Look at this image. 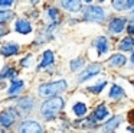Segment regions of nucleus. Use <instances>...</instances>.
I'll use <instances>...</instances> for the list:
<instances>
[{
  "mask_svg": "<svg viewBox=\"0 0 134 133\" xmlns=\"http://www.w3.org/2000/svg\"><path fill=\"white\" fill-rule=\"evenodd\" d=\"M82 64H84V62H82V59H75V61L71 62V68H72V69H78Z\"/></svg>",
  "mask_w": 134,
  "mask_h": 133,
  "instance_id": "obj_25",
  "label": "nucleus"
},
{
  "mask_svg": "<svg viewBox=\"0 0 134 133\" xmlns=\"http://www.w3.org/2000/svg\"><path fill=\"white\" fill-rule=\"evenodd\" d=\"M4 33H6V30H3V29H0V38L3 36V35H4Z\"/></svg>",
  "mask_w": 134,
  "mask_h": 133,
  "instance_id": "obj_29",
  "label": "nucleus"
},
{
  "mask_svg": "<svg viewBox=\"0 0 134 133\" xmlns=\"http://www.w3.org/2000/svg\"><path fill=\"white\" fill-rule=\"evenodd\" d=\"M66 88V83L64 80L61 81H55V83H48V84H42L39 87V94L43 95V97H51V95H55L58 93L64 91Z\"/></svg>",
  "mask_w": 134,
  "mask_h": 133,
  "instance_id": "obj_2",
  "label": "nucleus"
},
{
  "mask_svg": "<svg viewBox=\"0 0 134 133\" xmlns=\"http://www.w3.org/2000/svg\"><path fill=\"white\" fill-rule=\"evenodd\" d=\"M84 17L87 20H102L105 17V13L99 6H88L85 7Z\"/></svg>",
  "mask_w": 134,
  "mask_h": 133,
  "instance_id": "obj_3",
  "label": "nucleus"
},
{
  "mask_svg": "<svg viewBox=\"0 0 134 133\" xmlns=\"http://www.w3.org/2000/svg\"><path fill=\"white\" fill-rule=\"evenodd\" d=\"M131 62H133V64H134V54H133V55H131Z\"/></svg>",
  "mask_w": 134,
  "mask_h": 133,
  "instance_id": "obj_31",
  "label": "nucleus"
},
{
  "mask_svg": "<svg viewBox=\"0 0 134 133\" xmlns=\"http://www.w3.org/2000/svg\"><path fill=\"white\" fill-rule=\"evenodd\" d=\"M3 133H7V132H3Z\"/></svg>",
  "mask_w": 134,
  "mask_h": 133,
  "instance_id": "obj_33",
  "label": "nucleus"
},
{
  "mask_svg": "<svg viewBox=\"0 0 134 133\" xmlns=\"http://www.w3.org/2000/svg\"><path fill=\"white\" fill-rule=\"evenodd\" d=\"M49 16H51V19H52L55 23H58L59 16H58V10H56L55 7H51V9H49Z\"/></svg>",
  "mask_w": 134,
  "mask_h": 133,
  "instance_id": "obj_23",
  "label": "nucleus"
},
{
  "mask_svg": "<svg viewBox=\"0 0 134 133\" xmlns=\"http://www.w3.org/2000/svg\"><path fill=\"white\" fill-rule=\"evenodd\" d=\"M105 85H107V83H101V84H98V85L90 87V91H92V93H101V90L104 88Z\"/></svg>",
  "mask_w": 134,
  "mask_h": 133,
  "instance_id": "obj_24",
  "label": "nucleus"
},
{
  "mask_svg": "<svg viewBox=\"0 0 134 133\" xmlns=\"http://www.w3.org/2000/svg\"><path fill=\"white\" fill-rule=\"evenodd\" d=\"M133 85H134V81H133Z\"/></svg>",
  "mask_w": 134,
  "mask_h": 133,
  "instance_id": "obj_32",
  "label": "nucleus"
},
{
  "mask_svg": "<svg viewBox=\"0 0 134 133\" xmlns=\"http://www.w3.org/2000/svg\"><path fill=\"white\" fill-rule=\"evenodd\" d=\"M95 46H97V51H98V55H102L107 52L108 49V42L104 36H99L98 39L95 40Z\"/></svg>",
  "mask_w": 134,
  "mask_h": 133,
  "instance_id": "obj_12",
  "label": "nucleus"
},
{
  "mask_svg": "<svg viewBox=\"0 0 134 133\" xmlns=\"http://www.w3.org/2000/svg\"><path fill=\"white\" fill-rule=\"evenodd\" d=\"M108 116V110L107 107L104 106V104H101L99 107H97L95 111H94V117L97 119V120H102L104 117H107Z\"/></svg>",
  "mask_w": 134,
  "mask_h": 133,
  "instance_id": "obj_16",
  "label": "nucleus"
},
{
  "mask_svg": "<svg viewBox=\"0 0 134 133\" xmlns=\"http://www.w3.org/2000/svg\"><path fill=\"white\" fill-rule=\"evenodd\" d=\"M15 29H16V32L23 33V35L32 32V26H30V23L27 22V20H25V19H19L18 22H16V25H15Z\"/></svg>",
  "mask_w": 134,
  "mask_h": 133,
  "instance_id": "obj_6",
  "label": "nucleus"
},
{
  "mask_svg": "<svg viewBox=\"0 0 134 133\" xmlns=\"http://www.w3.org/2000/svg\"><path fill=\"white\" fill-rule=\"evenodd\" d=\"M19 52V45H16V43L13 42H9L6 43L4 46H2V54L4 55V57H10V55H15Z\"/></svg>",
  "mask_w": 134,
  "mask_h": 133,
  "instance_id": "obj_9",
  "label": "nucleus"
},
{
  "mask_svg": "<svg viewBox=\"0 0 134 133\" xmlns=\"http://www.w3.org/2000/svg\"><path fill=\"white\" fill-rule=\"evenodd\" d=\"M52 62H53V52H52V51H46V52L43 54V61L41 62L39 68H46V66L51 65Z\"/></svg>",
  "mask_w": 134,
  "mask_h": 133,
  "instance_id": "obj_17",
  "label": "nucleus"
},
{
  "mask_svg": "<svg viewBox=\"0 0 134 133\" xmlns=\"http://www.w3.org/2000/svg\"><path fill=\"white\" fill-rule=\"evenodd\" d=\"M15 121V114H13L10 110H7V111H3L0 113V124L4 127H9L10 124Z\"/></svg>",
  "mask_w": 134,
  "mask_h": 133,
  "instance_id": "obj_8",
  "label": "nucleus"
},
{
  "mask_svg": "<svg viewBox=\"0 0 134 133\" xmlns=\"http://www.w3.org/2000/svg\"><path fill=\"white\" fill-rule=\"evenodd\" d=\"M124 26H125V17H115V19H113L111 23H110V29L114 32V33L122 32Z\"/></svg>",
  "mask_w": 134,
  "mask_h": 133,
  "instance_id": "obj_7",
  "label": "nucleus"
},
{
  "mask_svg": "<svg viewBox=\"0 0 134 133\" xmlns=\"http://www.w3.org/2000/svg\"><path fill=\"white\" fill-rule=\"evenodd\" d=\"M110 64H111V65H114V66H121V65H124V64H125V57H124V55H121V54H115V55L111 57Z\"/></svg>",
  "mask_w": 134,
  "mask_h": 133,
  "instance_id": "obj_18",
  "label": "nucleus"
},
{
  "mask_svg": "<svg viewBox=\"0 0 134 133\" xmlns=\"http://www.w3.org/2000/svg\"><path fill=\"white\" fill-rule=\"evenodd\" d=\"M61 6L65 7L66 10H71V12H78L81 9V2L78 0H65V2H61Z\"/></svg>",
  "mask_w": 134,
  "mask_h": 133,
  "instance_id": "obj_10",
  "label": "nucleus"
},
{
  "mask_svg": "<svg viewBox=\"0 0 134 133\" xmlns=\"http://www.w3.org/2000/svg\"><path fill=\"white\" fill-rule=\"evenodd\" d=\"M113 6L117 9V10H124V9H130L134 6V0L133 2H124V0H114L113 2Z\"/></svg>",
  "mask_w": 134,
  "mask_h": 133,
  "instance_id": "obj_15",
  "label": "nucleus"
},
{
  "mask_svg": "<svg viewBox=\"0 0 134 133\" xmlns=\"http://www.w3.org/2000/svg\"><path fill=\"white\" fill-rule=\"evenodd\" d=\"M20 133H42V126L33 120H26L20 124Z\"/></svg>",
  "mask_w": 134,
  "mask_h": 133,
  "instance_id": "obj_5",
  "label": "nucleus"
},
{
  "mask_svg": "<svg viewBox=\"0 0 134 133\" xmlns=\"http://www.w3.org/2000/svg\"><path fill=\"white\" fill-rule=\"evenodd\" d=\"M128 130H130L131 133H134V127H131V126H130V127H128Z\"/></svg>",
  "mask_w": 134,
  "mask_h": 133,
  "instance_id": "obj_30",
  "label": "nucleus"
},
{
  "mask_svg": "<svg viewBox=\"0 0 134 133\" xmlns=\"http://www.w3.org/2000/svg\"><path fill=\"white\" fill-rule=\"evenodd\" d=\"M120 121H121V116H115V117H113L111 120L107 121V124L104 126V130L105 132H113V130L120 124Z\"/></svg>",
  "mask_w": 134,
  "mask_h": 133,
  "instance_id": "obj_13",
  "label": "nucleus"
},
{
  "mask_svg": "<svg viewBox=\"0 0 134 133\" xmlns=\"http://www.w3.org/2000/svg\"><path fill=\"white\" fill-rule=\"evenodd\" d=\"M23 81L22 80H12V85H10V88H9V94L10 95H15V94H19V93L23 90Z\"/></svg>",
  "mask_w": 134,
  "mask_h": 133,
  "instance_id": "obj_11",
  "label": "nucleus"
},
{
  "mask_svg": "<svg viewBox=\"0 0 134 133\" xmlns=\"http://www.w3.org/2000/svg\"><path fill=\"white\" fill-rule=\"evenodd\" d=\"M9 77H16V72H15V69H12L10 66H4V69L2 71V74H0V81L2 80H4V78H9ZM15 80V78H13Z\"/></svg>",
  "mask_w": 134,
  "mask_h": 133,
  "instance_id": "obj_20",
  "label": "nucleus"
},
{
  "mask_svg": "<svg viewBox=\"0 0 134 133\" xmlns=\"http://www.w3.org/2000/svg\"><path fill=\"white\" fill-rule=\"evenodd\" d=\"M99 71H101V65H99V64H91V65H88L87 68L79 74L78 80L82 83V81L88 80V78H91V77H95Z\"/></svg>",
  "mask_w": 134,
  "mask_h": 133,
  "instance_id": "obj_4",
  "label": "nucleus"
},
{
  "mask_svg": "<svg viewBox=\"0 0 134 133\" xmlns=\"http://www.w3.org/2000/svg\"><path fill=\"white\" fill-rule=\"evenodd\" d=\"M130 121H131V123H134V110L130 113Z\"/></svg>",
  "mask_w": 134,
  "mask_h": 133,
  "instance_id": "obj_28",
  "label": "nucleus"
},
{
  "mask_svg": "<svg viewBox=\"0 0 134 133\" xmlns=\"http://www.w3.org/2000/svg\"><path fill=\"white\" fill-rule=\"evenodd\" d=\"M133 46H134V39L131 36L124 38V39L120 42V49H121V51H131Z\"/></svg>",
  "mask_w": 134,
  "mask_h": 133,
  "instance_id": "obj_14",
  "label": "nucleus"
},
{
  "mask_svg": "<svg viewBox=\"0 0 134 133\" xmlns=\"http://www.w3.org/2000/svg\"><path fill=\"white\" fill-rule=\"evenodd\" d=\"M13 16H15V14H13V12H10V10H2V12H0V23H2V22H7V20H10Z\"/></svg>",
  "mask_w": 134,
  "mask_h": 133,
  "instance_id": "obj_22",
  "label": "nucleus"
},
{
  "mask_svg": "<svg viewBox=\"0 0 134 133\" xmlns=\"http://www.w3.org/2000/svg\"><path fill=\"white\" fill-rule=\"evenodd\" d=\"M62 107H64V100H62L61 97H53V98H51V100H46L42 104L41 111L45 117L49 119V117H53V116L58 114Z\"/></svg>",
  "mask_w": 134,
  "mask_h": 133,
  "instance_id": "obj_1",
  "label": "nucleus"
},
{
  "mask_svg": "<svg viewBox=\"0 0 134 133\" xmlns=\"http://www.w3.org/2000/svg\"><path fill=\"white\" fill-rule=\"evenodd\" d=\"M12 0H0V7H6V6H12Z\"/></svg>",
  "mask_w": 134,
  "mask_h": 133,
  "instance_id": "obj_26",
  "label": "nucleus"
},
{
  "mask_svg": "<svg viewBox=\"0 0 134 133\" xmlns=\"http://www.w3.org/2000/svg\"><path fill=\"white\" fill-rule=\"evenodd\" d=\"M74 113H75L76 116H84L85 113H87V106H85L84 103H76L75 106H74Z\"/></svg>",
  "mask_w": 134,
  "mask_h": 133,
  "instance_id": "obj_21",
  "label": "nucleus"
},
{
  "mask_svg": "<svg viewBox=\"0 0 134 133\" xmlns=\"http://www.w3.org/2000/svg\"><path fill=\"white\" fill-rule=\"evenodd\" d=\"M124 90L118 85H113L111 87V91H110V97L111 98H120V97H124Z\"/></svg>",
  "mask_w": 134,
  "mask_h": 133,
  "instance_id": "obj_19",
  "label": "nucleus"
},
{
  "mask_svg": "<svg viewBox=\"0 0 134 133\" xmlns=\"http://www.w3.org/2000/svg\"><path fill=\"white\" fill-rule=\"evenodd\" d=\"M128 32H130V35L134 33V20H131L130 26H128Z\"/></svg>",
  "mask_w": 134,
  "mask_h": 133,
  "instance_id": "obj_27",
  "label": "nucleus"
}]
</instances>
